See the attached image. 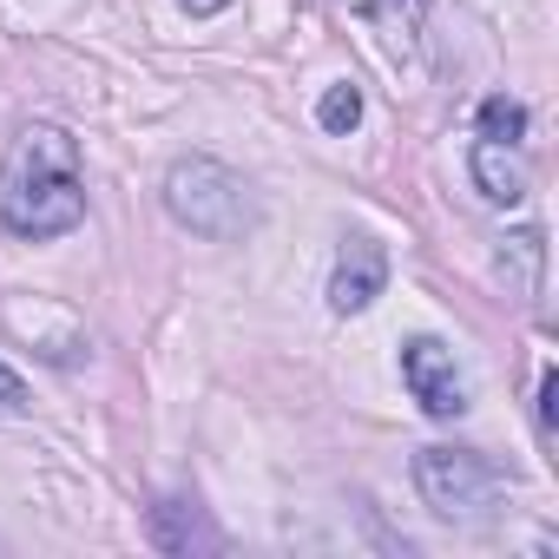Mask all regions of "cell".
<instances>
[{
  "mask_svg": "<svg viewBox=\"0 0 559 559\" xmlns=\"http://www.w3.org/2000/svg\"><path fill=\"white\" fill-rule=\"evenodd\" d=\"M165 211H171L185 230L211 237V243H230V237H243V230L257 224L250 185H243L230 165L204 158V152H191V158H178V165L165 171Z\"/></svg>",
  "mask_w": 559,
  "mask_h": 559,
  "instance_id": "cell-2",
  "label": "cell"
},
{
  "mask_svg": "<svg viewBox=\"0 0 559 559\" xmlns=\"http://www.w3.org/2000/svg\"><path fill=\"white\" fill-rule=\"evenodd\" d=\"M356 8H382V0H356Z\"/></svg>",
  "mask_w": 559,
  "mask_h": 559,
  "instance_id": "cell-12",
  "label": "cell"
},
{
  "mask_svg": "<svg viewBox=\"0 0 559 559\" xmlns=\"http://www.w3.org/2000/svg\"><path fill=\"white\" fill-rule=\"evenodd\" d=\"M467 171H474V191H480L487 204H520L526 185H533L520 145H493V139H480V145L467 152Z\"/></svg>",
  "mask_w": 559,
  "mask_h": 559,
  "instance_id": "cell-6",
  "label": "cell"
},
{
  "mask_svg": "<svg viewBox=\"0 0 559 559\" xmlns=\"http://www.w3.org/2000/svg\"><path fill=\"white\" fill-rule=\"evenodd\" d=\"M539 257H546L539 230H513V237H507V250H500V270L513 276V290H520V297H533V290H539Z\"/></svg>",
  "mask_w": 559,
  "mask_h": 559,
  "instance_id": "cell-7",
  "label": "cell"
},
{
  "mask_svg": "<svg viewBox=\"0 0 559 559\" xmlns=\"http://www.w3.org/2000/svg\"><path fill=\"white\" fill-rule=\"evenodd\" d=\"M480 139H493V145H520V139H526V106L507 99V93H493V99L480 106Z\"/></svg>",
  "mask_w": 559,
  "mask_h": 559,
  "instance_id": "cell-8",
  "label": "cell"
},
{
  "mask_svg": "<svg viewBox=\"0 0 559 559\" xmlns=\"http://www.w3.org/2000/svg\"><path fill=\"white\" fill-rule=\"evenodd\" d=\"M415 487H421V500L441 513V520H474L500 487H507V474L480 454V448H421L415 454Z\"/></svg>",
  "mask_w": 559,
  "mask_h": 559,
  "instance_id": "cell-3",
  "label": "cell"
},
{
  "mask_svg": "<svg viewBox=\"0 0 559 559\" xmlns=\"http://www.w3.org/2000/svg\"><path fill=\"white\" fill-rule=\"evenodd\" d=\"M317 126H323V132H356V126H362V93H356L349 80L330 86V93L317 99Z\"/></svg>",
  "mask_w": 559,
  "mask_h": 559,
  "instance_id": "cell-9",
  "label": "cell"
},
{
  "mask_svg": "<svg viewBox=\"0 0 559 559\" xmlns=\"http://www.w3.org/2000/svg\"><path fill=\"white\" fill-rule=\"evenodd\" d=\"M402 382L415 389V402H421L435 421H454V415H467V402H474L467 369H461V356H454L441 336H408V343H402Z\"/></svg>",
  "mask_w": 559,
  "mask_h": 559,
  "instance_id": "cell-4",
  "label": "cell"
},
{
  "mask_svg": "<svg viewBox=\"0 0 559 559\" xmlns=\"http://www.w3.org/2000/svg\"><path fill=\"white\" fill-rule=\"evenodd\" d=\"M178 8H185L191 21H211V14H224V8H230V0H178Z\"/></svg>",
  "mask_w": 559,
  "mask_h": 559,
  "instance_id": "cell-11",
  "label": "cell"
},
{
  "mask_svg": "<svg viewBox=\"0 0 559 559\" xmlns=\"http://www.w3.org/2000/svg\"><path fill=\"white\" fill-rule=\"evenodd\" d=\"M86 217V165L80 139L60 126L14 132L0 158V224L14 237H67Z\"/></svg>",
  "mask_w": 559,
  "mask_h": 559,
  "instance_id": "cell-1",
  "label": "cell"
},
{
  "mask_svg": "<svg viewBox=\"0 0 559 559\" xmlns=\"http://www.w3.org/2000/svg\"><path fill=\"white\" fill-rule=\"evenodd\" d=\"M21 408H27V382L0 362V415H21Z\"/></svg>",
  "mask_w": 559,
  "mask_h": 559,
  "instance_id": "cell-10",
  "label": "cell"
},
{
  "mask_svg": "<svg viewBox=\"0 0 559 559\" xmlns=\"http://www.w3.org/2000/svg\"><path fill=\"white\" fill-rule=\"evenodd\" d=\"M382 290H389V250H382L376 237H349L343 257H336V270H330V310H336V317H356V310H369Z\"/></svg>",
  "mask_w": 559,
  "mask_h": 559,
  "instance_id": "cell-5",
  "label": "cell"
}]
</instances>
